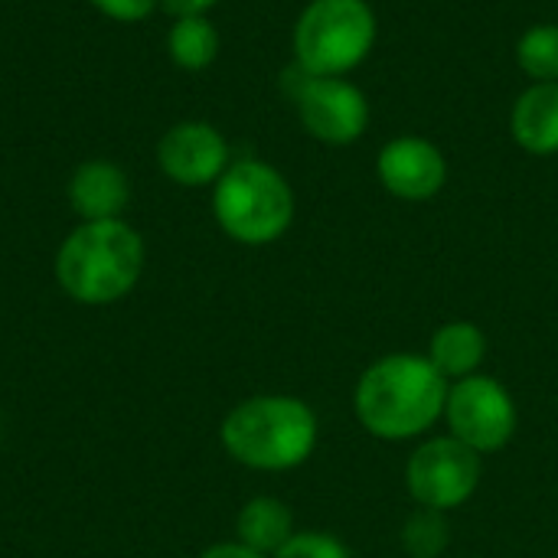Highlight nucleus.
<instances>
[{
	"label": "nucleus",
	"mask_w": 558,
	"mask_h": 558,
	"mask_svg": "<svg viewBox=\"0 0 558 558\" xmlns=\"http://www.w3.org/2000/svg\"><path fill=\"white\" fill-rule=\"evenodd\" d=\"M451 383L425 353H386L373 360L353 386V412L366 435L379 441H412L445 418Z\"/></svg>",
	"instance_id": "nucleus-1"
},
{
	"label": "nucleus",
	"mask_w": 558,
	"mask_h": 558,
	"mask_svg": "<svg viewBox=\"0 0 558 558\" xmlns=\"http://www.w3.org/2000/svg\"><path fill=\"white\" fill-rule=\"evenodd\" d=\"M425 356L448 383L468 379L487 360V333L474 320H448L432 333Z\"/></svg>",
	"instance_id": "nucleus-13"
},
{
	"label": "nucleus",
	"mask_w": 558,
	"mask_h": 558,
	"mask_svg": "<svg viewBox=\"0 0 558 558\" xmlns=\"http://www.w3.org/2000/svg\"><path fill=\"white\" fill-rule=\"evenodd\" d=\"M157 167L160 173L186 190H203L229 170L232 147L229 137L203 118H186L170 124L157 141Z\"/></svg>",
	"instance_id": "nucleus-9"
},
{
	"label": "nucleus",
	"mask_w": 558,
	"mask_h": 558,
	"mask_svg": "<svg viewBox=\"0 0 558 558\" xmlns=\"http://www.w3.org/2000/svg\"><path fill=\"white\" fill-rule=\"evenodd\" d=\"M379 43L369 0H307L291 29V56L311 75H353Z\"/></svg>",
	"instance_id": "nucleus-5"
},
{
	"label": "nucleus",
	"mask_w": 558,
	"mask_h": 558,
	"mask_svg": "<svg viewBox=\"0 0 558 558\" xmlns=\"http://www.w3.org/2000/svg\"><path fill=\"white\" fill-rule=\"evenodd\" d=\"M219 0H160V7L177 20V16H209V10Z\"/></svg>",
	"instance_id": "nucleus-20"
},
{
	"label": "nucleus",
	"mask_w": 558,
	"mask_h": 558,
	"mask_svg": "<svg viewBox=\"0 0 558 558\" xmlns=\"http://www.w3.org/2000/svg\"><path fill=\"white\" fill-rule=\"evenodd\" d=\"M199 558H268V556H262V553H255V549H248V546H242V543L235 539V543H216V546H209L206 553H199Z\"/></svg>",
	"instance_id": "nucleus-21"
},
{
	"label": "nucleus",
	"mask_w": 558,
	"mask_h": 558,
	"mask_svg": "<svg viewBox=\"0 0 558 558\" xmlns=\"http://www.w3.org/2000/svg\"><path fill=\"white\" fill-rule=\"evenodd\" d=\"M222 49V36L209 16H177L167 29V56L183 72H206Z\"/></svg>",
	"instance_id": "nucleus-15"
},
{
	"label": "nucleus",
	"mask_w": 558,
	"mask_h": 558,
	"mask_svg": "<svg viewBox=\"0 0 558 558\" xmlns=\"http://www.w3.org/2000/svg\"><path fill=\"white\" fill-rule=\"evenodd\" d=\"M320 438L317 412L284 392H265L242 399L219 425V441L226 454L265 474H281L307 464Z\"/></svg>",
	"instance_id": "nucleus-2"
},
{
	"label": "nucleus",
	"mask_w": 558,
	"mask_h": 558,
	"mask_svg": "<svg viewBox=\"0 0 558 558\" xmlns=\"http://www.w3.org/2000/svg\"><path fill=\"white\" fill-rule=\"evenodd\" d=\"M298 216L291 180L268 160L239 157L213 183V219L239 245L262 248L288 235Z\"/></svg>",
	"instance_id": "nucleus-4"
},
{
	"label": "nucleus",
	"mask_w": 558,
	"mask_h": 558,
	"mask_svg": "<svg viewBox=\"0 0 558 558\" xmlns=\"http://www.w3.org/2000/svg\"><path fill=\"white\" fill-rule=\"evenodd\" d=\"M441 422L448 425L451 438L487 458L504 451L517 438L520 409L513 392L500 379L487 373H474L468 379L451 383Z\"/></svg>",
	"instance_id": "nucleus-7"
},
{
	"label": "nucleus",
	"mask_w": 558,
	"mask_h": 558,
	"mask_svg": "<svg viewBox=\"0 0 558 558\" xmlns=\"http://www.w3.org/2000/svg\"><path fill=\"white\" fill-rule=\"evenodd\" d=\"M281 88L307 137L327 147H350L373 124L369 95L350 75H311L294 62L281 75Z\"/></svg>",
	"instance_id": "nucleus-6"
},
{
	"label": "nucleus",
	"mask_w": 558,
	"mask_h": 558,
	"mask_svg": "<svg viewBox=\"0 0 558 558\" xmlns=\"http://www.w3.org/2000/svg\"><path fill=\"white\" fill-rule=\"evenodd\" d=\"M399 543L409 558H441L451 546V526H448V513L438 510H425L418 507L399 533Z\"/></svg>",
	"instance_id": "nucleus-17"
},
{
	"label": "nucleus",
	"mask_w": 558,
	"mask_h": 558,
	"mask_svg": "<svg viewBox=\"0 0 558 558\" xmlns=\"http://www.w3.org/2000/svg\"><path fill=\"white\" fill-rule=\"evenodd\" d=\"M484 481V458L451 435L425 438L405 461L409 497L438 513H451L474 500Z\"/></svg>",
	"instance_id": "nucleus-8"
},
{
	"label": "nucleus",
	"mask_w": 558,
	"mask_h": 558,
	"mask_svg": "<svg viewBox=\"0 0 558 558\" xmlns=\"http://www.w3.org/2000/svg\"><path fill=\"white\" fill-rule=\"evenodd\" d=\"M517 69L526 82H558V23H533L513 46Z\"/></svg>",
	"instance_id": "nucleus-16"
},
{
	"label": "nucleus",
	"mask_w": 558,
	"mask_h": 558,
	"mask_svg": "<svg viewBox=\"0 0 558 558\" xmlns=\"http://www.w3.org/2000/svg\"><path fill=\"white\" fill-rule=\"evenodd\" d=\"M507 128L523 154L558 157V82H530L510 105Z\"/></svg>",
	"instance_id": "nucleus-12"
},
{
	"label": "nucleus",
	"mask_w": 558,
	"mask_h": 558,
	"mask_svg": "<svg viewBox=\"0 0 558 558\" xmlns=\"http://www.w3.org/2000/svg\"><path fill=\"white\" fill-rule=\"evenodd\" d=\"M88 3L114 23H144L160 7V0H88Z\"/></svg>",
	"instance_id": "nucleus-19"
},
{
	"label": "nucleus",
	"mask_w": 558,
	"mask_h": 558,
	"mask_svg": "<svg viewBox=\"0 0 558 558\" xmlns=\"http://www.w3.org/2000/svg\"><path fill=\"white\" fill-rule=\"evenodd\" d=\"M294 513L278 497H252L235 517V539L262 556H275L294 536Z\"/></svg>",
	"instance_id": "nucleus-14"
},
{
	"label": "nucleus",
	"mask_w": 558,
	"mask_h": 558,
	"mask_svg": "<svg viewBox=\"0 0 558 558\" xmlns=\"http://www.w3.org/2000/svg\"><path fill=\"white\" fill-rule=\"evenodd\" d=\"M144 258V239L131 222H78L56 252V281L75 304H118L137 288Z\"/></svg>",
	"instance_id": "nucleus-3"
},
{
	"label": "nucleus",
	"mask_w": 558,
	"mask_h": 558,
	"mask_svg": "<svg viewBox=\"0 0 558 558\" xmlns=\"http://www.w3.org/2000/svg\"><path fill=\"white\" fill-rule=\"evenodd\" d=\"M451 177L448 154L422 134H396L376 154V180L379 186L402 203H428L435 199Z\"/></svg>",
	"instance_id": "nucleus-10"
},
{
	"label": "nucleus",
	"mask_w": 558,
	"mask_h": 558,
	"mask_svg": "<svg viewBox=\"0 0 558 558\" xmlns=\"http://www.w3.org/2000/svg\"><path fill=\"white\" fill-rule=\"evenodd\" d=\"M271 558H353L347 543L324 530H298Z\"/></svg>",
	"instance_id": "nucleus-18"
},
{
	"label": "nucleus",
	"mask_w": 558,
	"mask_h": 558,
	"mask_svg": "<svg viewBox=\"0 0 558 558\" xmlns=\"http://www.w3.org/2000/svg\"><path fill=\"white\" fill-rule=\"evenodd\" d=\"M65 199L82 222L121 219L131 203V177L114 160H82L65 183Z\"/></svg>",
	"instance_id": "nucleus-11"
}]
</instances>
